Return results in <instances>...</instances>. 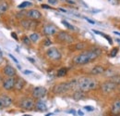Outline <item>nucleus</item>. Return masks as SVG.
<instances>
[{"instance_id":"obj_47","label":"nucleus","mask_w":120,"mask_h":116,"mask_svg":"<svg viewBox=\"0 0 120 116\" xmlns=\"http://www.w3.org/2000/svg\"><path fill=\"white\" fill-rule=\"evenodd\" d=\"M116 42H118V43H120V39H116Z\"/></svg>"},{"instance_id":"obj_45","label":"nucleus","mask_w":120,"mask_h":116,"mask_svg":"<svg viewBox=\"0 0 120 116\" xmlns=\"http://www.w3.org/2000/svg\"><path fill=\"white\" fill-rule=\"evenodd\" d=\"M2 61H3V58H2V55L0 54V64L2 63Z\"/></svg>"},{"instance_id":"obj_19","label":"nucleus","mask_w":120,"mask_h":116,"mask_svg":"<svg viewBox=\"0 0 120 116\" xmlns=\"http://www.w3.org/2000/svg\"><path fill=\"white\" fill-rule=\"evenodd\" d=\"M72 98L75 100H80V99H82L85 98V92L82 91V90H80V89H78V90L74 91V93L72 95Z\"/></svg>"},{"instance_id":"obj_9","label":"nucleus","mask_w":120,"mask_h":116,"mask_svg":"<svg viewBox=\"0 0 120 116\" xmlns=\"http://www.w3.org/2000/svg\"><path fill=\"white\" fill-rule=\"evenodd\" d=\"M19 107L21 109L27 110V111H30V110L34 109V107H35L34 99H32V98H25V99H23L21 101L19 102Z\"/></svg>"},{"instance_id":"obj_2","label":"nucleus","mask_w":120,"mask_h":116,"mask_svg":"<svg viewBox=\"0 0 120 116\" xmlns=\"http://www.w3.org/2000/svg\"><path fill=\"white\" fill-rule=\"evenodd\" d=\"M77 87L84 92L94 90L98 87V82L97 80L91 78V77H80L79 79L77 80Z\"/></svg>"},{"instance_id":"obj_21","label":"nucleus","mask_w":120,"mask_h":116,"mask_svg":"<svg viewBox=\"0 0 120 116\" xmlns=\"http://www.w3.org/2000/svg\"><path fill=\"white\" fill-rule=\"evenodd\" d=\"M116 74V73L114 70H112V69H108V70L105 69V73H104V75H105L106 78H108V79L112 78V77L115 76Z\"/></svg>"},{"instance_id":"obj_11","label":"nucleus","mask_w":120,"mask_h":116,"mask_svg":"<svg viewBox=\"0 0 120 116\" xmlns=\"http://www.w3.org/2000/svg\"><path fill=\"white\" fill-rule=\"evenodd\" d=\"M12 103H13V99L10 96L6 95V94L0 95V109L8 108V107L11 106Z\"/></svg>"},{"instance_id":"obj_10","label":"nucleus","mask_w":120,"mask_h":116,"mask_svg":"<svg viewBox=\"0 0 120 116\" xmlns=\"http://www.w3.org/2000/svg\"><path fill=\"white\" fill-rule=\"evenodd\" d=\"M42 32H43V33H44L45 35L50 36V35H55V34H56V33H58V29H57V27L55 26L54 24L49 23V24H46V25H45V26L43 27Z\"/></svg>"},{"instance_id":"obj_38","label":"nucleus","mask_w":120,"mask_h":116,"mask_svg":"<svg viewBox=\"0 0 120 116\" xmlns=\"http://www.w3.org/2000/svg\"><path fill=\"white\" fill-rule=\"evenodd\" d=\"M77 113H78V114H79V116H83V115H84V113H83L81 111H79V110L78 111V112H77Z\"/></svg>"},{"instance_id":"obj_35","label":"nucleus","mask_w":120,"mask_h":116,"mask_svg":"<svg viewBox=\"0 0 120 116\" xmlns=\"http://www.w3.org/2000/svg\"><path fill=\"white\" fill-rule=\"evenodd\" d=\"M84 109H85V110H87V111H89V112H92V111L94 110V109H93L92 107H90V106H85V107H84Z\"/></svg>"},{"instance_id":"obj_25","label":"nucleus","mask_w":120,"mask_h":116,"mask_svg":"<svg viewBox=\"0 0 120 116\" xmlns=\"http://www.w3.org/2000/svg\"><path fill=\"white\" fill-rule=\"evenodd\" d=\"M93 32L95 33H97V34H100V35H103V36H105V39H107V41L110 43V45H113V40L111 39V37L109 36V35H107V34H105L104 33H101V32H97V31H94L93 30Z\"/></svg>"},{"instance_id":"obj_7","label":"nucleus","mask_w":120,"mask_h":116,"mask_svg":"<svg viewBox=\"0 0 120 116\" xmlns=\"http://www.w3.org/2000/svg\"><path fill=\"white\" fill-rule=\"evenodd\" d=\"M47 94V89L44 87H34L31 92V97L34 99H41Z\"/></svg>"},{"instance_id":"obj_22","label":"nucleus","mask_w":120,"mask_h":116,"mask_svg":"<svg viewBox=\"0 0 120 116\" xmlns=\"http://www.w3.org/2000/svg\"><path fill=\"white\" fill-rule=\"evenodd\" d=\"M29 37H30V41H31L32 43H36V42L40 39V34H39L38 33H32Z\"/></svg>"},{"instance_id":"obj_13","label":"nucleus","mask_w":120,"mask_h":116,"mask_svg":"<svg viewBox=\"0 0 120 116\" xmlns=\"http://www.w3.org/2000/svg\"><path fill=\"white\" fill-rule=\"evenodd\" d=\"M16 79L14 77H7L4 81H3V87L6 90H11L14 88Z\"/></svg>"},{"instance_id":"obj_17","label":"nucleus","mask_w":120,"mask_h":116,"mask_svg":"<svg viewBox=\"0 0 120 116\" xmlns=\"http://www.w3.org/2000/svg\"><path fill=\"white\" fill-rule=\"evenodd\" d=\"M26 85V81L21 78V77H18L15 81V85H14V90L17 91H20L23 89V87Z\"/></svg>"},{"instance_id":"obj_12","label":"nucleus","mask_w":120,"mask_h":116,"mask_svg":"<svg viewBox=\"0 0 120 116\" xmlns=\"http://www.w3.org/2000/svg\"><path fill=\"white\" fill-rule=\"evenodd\" d=\"M25 16H26L27 19L33 20V21H38V20H40L43 17L42 13L38 9H34V8H31V9L27 10L26 13H25Z\"/></svg>"},{"instance_id":"obj_4","label":"nucleus","mask_w":120,"mask_h":116,"mask_svg":"<svg viewBox=\"0 0 120 116\" xmlns=\"http://www.w3.org/2000/svg\"><path fill=\"white\" fill-rule=\"evenodd\" d=\"M117 88H118V86L116 85L114 82H112V81L109 80V79H108L107 81L104 82V83H102L101 86H100V90H101V92H102L103 94H105V95H109V94L115 92Z\"/></svg>"},{"instance_id":"obj_14","label":"nucleus","mask_w":120,"mask_h":116,"mask_svg":"<svg viewBox=\"0 0 120 116\" xmlns=\"http://www.w3.org/2000/svg\"><path fill=\"white\" fill-rule=\"evenodd\" d=\"M34 109L36 111H38V112H46L48 108H47L46 103L41 99H37L35 101V107H34Z\"/></svg>"},{"instance_id":"obj_3","label":"nucleus","mask_w":120,"mask_h":116,"mask_svg":"<svg viewBox=\"0 0 120 116\" xmlns=\"http://www.w3.org/2000/svg\"><path fill=\"white\" fill-rule=\"evenodd\" d=\"M76 87H77V80H71V81H67V82L56 84V86L53 87L52 91L56 95H62V94H65L74 89Z\"/></svg>"},{"instance_id":"obj_23","label":"nucleus","mask_w":120,"mask_h":116,"mask_svg":"<svg viewBox=\"0 0 120 116\" xmlns=\"http://www.w3.org/2000/svg\"><path fill=\"white\" fill-rule=\"evenodd\" d=\"M67 73H68V69L63 67V68H60L59 70L57 71L56 76H57V77H64V76L67 75Z\"/></svg>"},{"instance_id":"obj_49","label":"nucleus","mask_w":120,"mask_h":116,"mask_svg":"<svg viewBox=\"0 0 120 116\" xmlns=\"http://www.w3.org/2000/svg\"><path fill=\"white\" fill-rule=\"evenodd\" d=\"M118 90H119V92H120V86H118V88H117Z\"/></svg>"},{"instance_id":"obj_20","label":"nucleus","mask_w":120,"mask_h":116,"mask_svg":"<svg viewBox=\"0 0 120 116\" xmlns=\"http://www.w3.org/2000/svg\"><path fill=\"white\" fill-rule=\"evenodd\" d=\"M8 8V4L6 2V1H3V2H0V15L5 13Z\"/></svg>"},{"instance_id":"obj_42","label":"nucleus","mask_w":120,"mask_h":116,"mask_svg":"<svg viewBox=\"0 0 120 116\" xmlns=\"http://www.w3.org/2000/svg\"><path fill=\"white\" fill-rule=\"evenodd\" d=\"M117 1V0H116ZM109 2H111L112 4H114V5H116V4H117V2H116V1H114V0H109Z\"/></svg>"},{"instance_id":"obj_27","label":"nucleus","mask_w":120,"mask_h":116,"mask_svg":"<svg viewBox=\"0 0 120 116\" xmlns=\"http://www.w3.org/2000/svg\"><path fill=\"white\" fill-rule=\"evenodd\" d=\"M62 23H63V25H65L67 28L68 30H71V31H75V27L73 26V25H71L70 23H68L67 21H65V20H63L62 21Z\"/></svg>"},{"instance_id":"obj_1","label":"nucleus","mask_w":120,"mask_h":116,"mask_svg":"<svg viewBox=\"0 0 120 116\" xmlns=\"http://www.w3.org/2000/svg\"><path fill=\"white\" fill-rule=\"evenodd\" d=\"M101 54H102V51L99 48L85 50V51L76 55L73 58V63L76 65H85V64H88L90 62L94 61Z\"/></svg>"},{"instance_id":"obj_8","label":"nucleus","mask_w":120,"mask_h":116,"mask_svg":"<svg viewBox=\"0 0 120 116\" xmlns=\"http://www.w3.org/2000/svg\"><path fill=\"white\" fill-rule=\"evenodd\" d=\"M19 24L23 29L27 30V31H30V30H34L37 27L38 22L36 21L30 20V19H23V20L20 21Z\"/></svg>"},{"instance_id":"obj_28","label":"nucleus","mask_w":120,"mask_h":116,"mask_svg":"<svg viewBox=\"0 0 120 116\" xmlns=\"http://www.w3.org/2000/svg\"><path fill=\"white\" fill-rule=\"evenodd\" d=\"M85 46H86V44L85 43H78L76 44L75 48L77 50H82V49L85 48Z\"/></svg>"},{"instance_id":"obj_18","label":"nucleus","mask_w":120,"mask_h":116,"mask_svg":"<svg viewBox=\"0 0 120 116\" xmlns=\"http://www.w3.org/2000/svg\"><path fill=\"white\" fill-rule=\"evenodd\" d=\"M105 71V68L103 65H96L90 70V74L91 75H102L104 74Z\"/></svg>"},{"instance_id":"obj_48","label":"nucleus","mask_w":120,"mask_h":116,"mask_svg":"<svg viewBox=\"0 0 120 116\" xmlns=\"http://www.w3.org/2000/svg\"><path fill=\"white\" fill-rule=\"evenodd\" d=\"M114 116H120V114H115Z\"/></svg>"},{"instance_id":"obj_51","label":"nucleus","mask_w":120,"mask_h":116,"mask_svg":"<svg viewBox=\"0 0 120 116\" xmlns=\"http://www.w3.org/2000/svg\"><path fill=\"white\" fill-rule=\"evenodd\" d=\"M117 1H118V2H120V0H117Z\"/></svg>"},{"instance_id":"obj_26","label":"nucleus","mask_w":120,"mask_h":116,"mask_svg":"<svg viewBox=\"0 0 120 116\" xmlns=\"http://www.w3.org/2000/svg\"><path fill=\"white\" fill-rule=\"evenodd\" d=\"M109 80H111L112 82H114L116 85L120 86V74H116L115 76H113V77L110 78Z\"/></svg>"},{"instance_id":"obj_24","label":"nucleus","mask_w":120,"mask_h":116,"mask_svg":"<svg viewBox=\"0 0 120 116\" xmlns=\"http://www.w3.org/2000/svg\"><path fill=\"white\" fill-rule=\"evenodd\" d=\"M31 6H32V3H30L29 1H24V2H22L21 4H19L18 6V8L19 9H24L28 7H31Z\"/></svg>"},{"instance_id":"obj_36","label":"nucleus","mask_w":120,"mask_h":116,"mask_svg":"<svg viewBox=\"0 0 120 116\" xmlns=\"http://www.w3.org/2000/svg\"><path fill=\"white\" fill-rule=\"evenodd\" d=\"M8 56H9V57H10V58H12V59H13V60H14V61H15L16 63H19V61H18V59H17V58H16L15 57H14V56H13V55H11V54H9V55H8Z\"/></svg>"},{"instance_id":"obj_32","label":"nucleus","mask_w":120,"mask_h":116,"mask_svg":"<svg viewBox=\"0 0 120 116\" xmlns=\"http://www.w3.org/2000/svg\"><path fill=\"white\" fill-rule=\"evenodd\" d=\"M47 2L50 4V5H56L58 3L57 0H47Z\"/></svg>"},{"instance_id":"obj_16","label":"nucleus","mask_w":120,"mask_h":116,"mask_svg":"<svg viewBox=\"0 0 120 116\" xmlns=\"http://www.w3.org/2000/svg\"><path fill=\"white\" fill-rule=\"evenodd\" d=\"M111 112L113 113V115H115V114H120V99H115L114 102L112 103Z\"/></svg>"},{"instance_id":"obj_34","label":"nucleus","mask_w":120,"mask_h":116,"mask_svg":"<svg viewBox=\"0 0 120 116\" xmlns=\"http://www.w3.org/2000/svg\"><path fill=\"white\" fill-rule=\"evenodd\" d=\"M43 8H45V9H50V8H52L50 6H48V5H45V4H42V6H41Z\"/></svg>"},{"instance_id":"obj_5","label":"nucleus","mask_w":120,"mask_h":116,"mask_svg":"<svg viewBox=\"0 0 120 116\" xmlns=\"http://www.w3.org/2000/svg\"><path fill=\"white\" fill-rule=\"evenodd\" d=\"M45 55L48 59L53 60V61H57L60 60L62 58V54L60 52V50L58 48L53 46V47H49L46 51H45Z\"/></svg>"},{"instance_id":"obj_29","label":"nucleus","mask_w":120,"mask_h":116,"mask_svg":"<svg viewBox=\"0 0 120 116\" xmlns=\"http://www.w3.org/2000/svg\"><path fill=\"white\" fill-rule=\"evenodd\" d=\"M22 42L25 44V45H27V46H30V43H31L30 37H29V36H26V35L22 36Z\"/></svg>"},{"instance_id":"obj_46","label":"nucleus","mask_w":120,"mask_h":116,"mask_svg":"<svg viewBox=\"0 0 120 116\" xmlns=\"http://www.w3.org/2000/svg\"><path fill=\"white\" fill-rule=\"evenodd\" d=\"M60 11H63V12H67V10H65V9H63V8H59Z\"/></svg>"},{"instance_id":"obj_30","label":"nucleus","mask_w":120,"mask_h":116,"mask_svg":"<svg viewBox=\"0 0 120 116\" xmlns=\"http://www.w3.org/2000/svg\"><path fill=\"white\" fill-rule=\"evenodd\" d=\"M42 45L44 46H51L52 45V42H51V40L49 39V38H45L44 39V41L42 42Z\"/></svg>"},{"instance_id":"obj_50","label":"nucleus","mask_w":120,"mask_h":116,"mask_svg":"<svg viewBox=\"0 0 120 116\" xmlns=\"http://www.w3.org/2000/svg\"><path fill=\"white\" fill-rule=\"evenodd\" d=\"M23 116H31V115H29V114H25V115H23Z\"/></svg>"},{"instance_id":"obj_6","label":"nucleus","mask_w":120,"mask_h":116,"mask_svg":"<svg viewBox=\"0 0 120 116\" xmlns=\"http://www.w3.org/2000/svg\"><path fill=\"white\" fill-rule=\"evenodd\" d=\"M56 39L61 42V43H66V44H70L74 41V38L71 34H69L67 32L64 31H60L56 33Z\"/></svg>"},{"instance_id":"obj_15","label":"nucleus","mask_w":120,"mask_h":116,"mask_svg":"<svg viewBox=\"0 0 120 116\" xmlns=\"http://www.w3.org/2000/svg\"><path fill=\"white\" fill-rule=\"evenodd\" d=\"M3 73L7 77H14L16 75V70L11 65H6L3 69Z\"/></svg>"},{"instance_id":"obj_44","label":"nucleus","mask_w":120,"mask_h":116,"mask_svg":"<svg viewBox=\"0 0 120 116\" xmlns=\"http://www.w3.org/2000/svg\"><path fill=\"white\" fill-rule=\"evenodd\" d=\"M114 33H115V34H116V35H119V36H120V33H119V32H116V31H115V32H114Z\"/></svg>"},{"instance_id":"obj_39","label":"nucleus","mask_w":120,"mask_h":116,"mask_svg":"<svg viewBox=\"0 0 120 116\" xmlns=\"http://www.w3.org/2000/svg\"><path fill=\"white\" fill-rule=\"evenodd\" d=\"M24 73H25V74H31L32 72H31V71H28V70H25V71H24Z\"/></svg>"},{"instance_id":"obj_41","label":"nucleus","mask_w":120,"mask_h":116,"mask_svg":"<svg viewBox=\"0 0 120 116\" xmlns=\"http://www.w3.org/2000/svg\"><path fill=\"white\" fill-rule=\"evenodd\" d=\"M68 3H69V4H72V5H74L75 4V2L74 1H70V0H66Z\"/></svg>"},{"instance_id":"obj_40","label":"nucleus","mask_w":120,"mask_h":116,"mask_svg":"<svg viewBox=\"0 0 120 116\" xmlns=\"http://www.w3.org/2000/svg\"><path fill=\"white\" fill-rule=\"evenodd\" d=\"M68 113H72V114H75V113H76L74 110H70V111H68Z\"/></svg>"},{"instance_id":"obj_31","label":"nucleus","mask_w":120,"mask_h":116,"mask_svg":"<svg viewBox=\"0 0 120 116\" xmlns=\"http://www.w3.org/2000/svg\"><path fill=\"white\" fill-rule=\"evenodd\" d=\"M117 51H118V48H117V47H114V48L111 50V52H110L109 56H110V57H112V58L116 57V54H117Z\"/></svg>"},{"instance_id":"obj_37","label":"nucleus","mask_w":120,"mask_h":116,"mask_svg":"<svg viewBox=\"0 0 120 116\" xmlns=\"http://www.w3.org/2000/svg\"><path fill=\"white\" fill-rule=\"evenodd\" d=\"M11 35L13 36V38H14L15 40H19V38H18V36H17V34H16L15 33H11Z\"/></svg>"},{"instance_id":"obj_43","label":"nucleus","mask_w":120,"mask_h":116,"mask_svg":"<svg viewBox=\"0 0 120 116\" xmlns=\"http://www.w3.org/2000/svg\"><path fill=\"white\" fill-rule=\"evenodd\" d=\"M28 59H29V60H30V62H32V63H34V62H35V61H34V59H33V58H28Z\"/></svg>"},{"instance_id":"obj_33","label":"nucleus","mask_w":120,"mask_h":116,"mask_svg":"<svg viewBox=\"0 0 120 116\" xmlns=\"http://www.w3.org/2000/svg\"><path fill=\"white\" fill-rule=\"evenodd\" d=\"M84 19H85L89 23H90V24H95V21H92V20H90V19H89V18H86V17H85Z\"/></svg>"}]
</instances>
